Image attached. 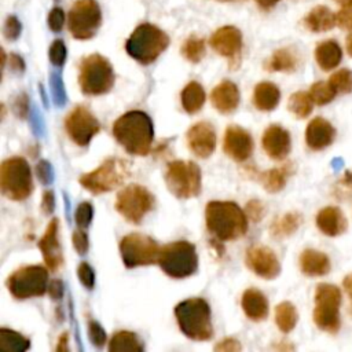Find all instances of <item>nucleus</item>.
Masks as SVG:
<instances>
[{
    "label": "nucleus",
    "mask_w": 352,
    "mask_h": 352,
    "mask_svg": "<svg viewBox=\"0 0 352 352\" xmlns=\"http://www.w3.org/2000/svg\"><path fill=\"white\" fill-rule=\"evenodd\" d=\"M308 92L316 106H326L331 103L338 95L330 81H316L309 87Z\"/></svg>",
    "instance_id": "e433bc0d"
},
{
    "label": "nucleus",
    "mask_w": 352,
    "mask_h": 352,
    "mask_svg": "<svg viewBox=\"0 0 352 352\" xmlns=\"http://www.w3.org/2000/svg\"><path fill=\"white\" fill-rule=\"evenodd\" d=\"M224 153L234 161L243 162L246 161L253 151V139L248 131L238 125H231L226 129Z\"/></svg>",
    "instance_id": "aec40b11"
},
{
    "label": "nucleus",
    "mask_w": 352,
    "mask_h": 352,
    "mask_svg": "<svg viewBox=\"0 0 352 352\" xmlns=\"http://www.w3.org/2000/svg\"><path fill=\"white\" fill-rule=\"evenodd\" d=\"M14 109H15V111L18 113L19 117H25V116H26V111H28V99H26L25 95H23V96H19V98L16 99V103H15Z\"/></svg>",
    "instance_id": "13d9d810"
},
{
    "label": "nucleus",
    "mask_w": 352,
    "mask_h": 352,
    "mask_svg": "<svg viewBox=\"0 0 352 352\" xmlns=\"http://www.w3.org/2000/svg\"><path fill=\"white\" fill-rule=\"evenodd\" d=\"M280 0H256V3L261 7V8H264V10H270V8H272L275 4H278Z\"/></svg>",
    "instance_id": "680f3d73"
},
{
    "label": "nucleus",
    "mask_w": 352,
    "mask_h": 352,
    "mask_svg": "<svg viewBox=\"0 0 352 352\" xmlns=\"http://www.w3.org/2000/svg\"><path fill=\"white\" fill-rule=\"evenodd\" d=\"M241 349H242V345L235 338H224L223 341L214 345V351H221V352H236Z\"/></svg>",
    "instance_id": "864d4df0"
},
{
    "label": "nucleus",
    "mask_w": 352,
    "mask_h": 352,
    "mask_svg": "<svg viewBox=\"0 0 352 352\" xmlns=\"http://www.w3.org/2000/svg\"><path fill=\"white\" fill-rule=\"evenodd\" d=\"M210 102L213 107L223 114L234 111L239 104L238 87L231 81H221L213 88L210 94Z\"/></svg>",
    "instance_id": "a878e982"
},
{
    "label": "nucleus",
    "mask_w": 352,
    "mask_h": 352,
    "mask_svg": "<svg viewBox=\"0 0 352 352\" xmlns=\"http://www.w3.org/2000/svg\"><path fill=\"white\" fill-rule=\"evenodd\" d=\"M154 195L140 184H129L118 191L116 210L129 223L139 224L153 209Z\"/></svg>",
    "instance_id": "ddd939ff"
},
{
    "label": "nucleus",
    "mask_w": 352,
    "mask_h": 352,
    "mask_svg": "<svg viewBox=\"0 0 352 352\" xmlns=\"http://www.w3.org/2000/svg\"><path fill=\"white\" fill-rule=\"evenodd\" d=\"M342 289H344V292L346 293V296L352 301V272H349V274H346L344 276V279H342Z\"/></svg>",
    "instance_id": "bf43d9fd"
},
{
    "label": "nucleus",
    "mask_w": 352,
    "mask_h": 352,
    "mask_svg": "<svg viewBox=\"0 0 352 352\" xmlns=\"http://www.w3.org/2000/svg\"><path fill=\"white\" fill-rule=\"evenodd\" d=\"M65 25V12L62 8L55 7L48 14V26L52 32H60Z\"/></svg>",
    "instance_id": "8fccbe9b"
},
{
    "label": "nucleus",
    "mask_w": 352,
    "mask_h": 352,
    "mask_svg": "<svg viewBox=\"0 0 352 352\" xmlns=\"http://www.w3.org/2000/svg\"><path fill=\"white\" fill-rule=\"evenodd\" d=\"M245 315L254 322L264 320L268 315V300L257 289H246L241 300Z\"/></svg>",
    "instance_id": "bb28decb"
},
{
    "label": "nucleus",
    "mask_w": 352,
    "mask_h": 352,
    "mask_svg": "<svg viewBox=\"0 0 352 352\" xmlns=\"http://www.w3.org/2000/svg\"><path fill=\"white\" fill-rule=\"evenodd\" d=\"M208 231L219 241H234L248 231V216L230 201H212L205 208Z\"/></svg>",
    "instance_id": "f03ea898"
},
{
    "label": "nucleus",
    "mask_w": 352,
    "mask_h": 352,
    "mask_svg": "<svg viewBox=\"0 0 352 352\" xmlns=\"http://www.w3.org/2000/svg\"><path fill=\"white\" fill-rule=\"evenodd\" d=\"M65 129L76 144L87 146L100 131V124L87 107L77 106L66 116Z\"/></svg>",
    "instance_id": "2eb2a0df"
},
{
    "label": "nucleus",
    "mask_w": 352,
    "mask_h": 352,
    "mask_svg": "<svg viewBox=\"0 0 352 352\" xmlns=\"http://www.w3.org/2000/svg\"><path fill=\"white\" fill-rule=\"evenodd\" d=\"M333 195L338 201L352 199V172L351 170H345L342 177L334 184Z\"/></svg>",
    "instance_id": "a19ab883"
},
{
    "label": "nucleus",
    "mask_w": 352,
    "mask_h": 352,
    "mask_svg": "<svg viewBox=\"0 0 352 352\" xmlns=\"http://www.w3.org/2000/svg\"><path fill=\"white\" fill-rule=\"evenodd\" d=\"M336 23L340 29L352 32V1L341 4L340 10L336 12Z\"/></svg>",
    "instance_id": "37998d69"
},
{
    "label": "nucleus",
    "mask_w": 352,
    "mask_h": 352,
    "mask_svg": "<svg viewBox=\"0 0 352 352\" xmlns=\"http://www.w3.org/2000/svg\"><path fill=\"white\" fill-rule=\"evenodd\" d=\"M334 1L338 4H346V3H351L352 0H334Z\"/></svg>",
    "instance_id": "0e129e2a"
},
{
    "label": "nucleus",
    "mask_w": 352,
    "mask_h": 352,
    "mask_svg": "<svg viewBox=\"0 0 352 352\" xmlns=\"http://www.w3.org/2000/svg\"><path fill=\"white\" fill-rule=\"evenodd\" d=\"M102 22V11L96 0H77L67 14V28L77 40L92 38Z\"/></svg>",
    "instance_id": "4468645a"
},
{
    "label": "nucleus",
    "mask_w": 352,
    "mask_h": 352,
    "mask_svg": "<svg viewBox=\"0 0 352 352\" xmlns=\"http://www.w3.org/2000/svg\"><path fill=\"white\" fill-rule=\"evenodd\" d=\"M280 100L279 88L270 81L258 82L253 92V104L261 111L274 110Z\"/></svg>",
    "instance_id": "c85d7f7f"
},
{
    "label": "nucleus",
    "mask_w": 352,
    "mask_h": 352,
    "mask_svg": "<svg viewBox=\"0 0 352 352\" xmlns=\"http://www.w3.org/2000/svg\"><path fill=\"white\" fill-rule=\"evenodd\" d=\"M298 267L305 276H324L331 271V260L324 252L308 248L300 253Z\"/></svg>",
    "instance_id": "b1692460"
},
{
    "label": "nucleus",
    "mask_w": 352,
    "mask_h": 352,
    "mask_svg": "<svg viewBox=\"0 0 352 352\" xmlns=\"http://www.w3.org/2000/svg\"><path fill=\"white\" fill-rule=\"evenodd\" d=\"M48 292H50L52 298H60L62 294H63V283H62V280H59V279L52 280L50 283V286H48Z\"/></svg>",
    "instance_id": "6e6d98bb"
},
{
    "label": "nucleus",
    "mask_w": 352,
    "mask_h": 352,
    "mask_svg": "<svg viewBox=\"0 0 352 352\" xmlns=\"http://www.w3.org/2000/svg\"><path fill=\"white\" fill-rule=\"evenodd\" d=\"M67 338H69V334L67 333H63L60 337H59V342L56 345V351H66L67 349Z\"/></svg>",
    "instance_id": "052dcab7"
},
{
    "label": "nucleus",
    "mask_w": 352,
    "mask_h": 352,
    "mask_svg": "<svg viewBox=\"0 0 352 352\" xmlns=\"http://www.w3.org/2000/svg\"><path fill=\"white\" fill-rule=\"evenodd\" d=\"M294 172V166L293 162H286L282 164L280 166L272 168L267 172H264L260 176V182L263 184V187L268 191V192H279L280 190L285 188L289 177L293 175Z\"/></svg>",
    "instance_id": "c756f323"
},
{
    "label": "nucleus",
    "mask_w": 352,
    "mask_h": 352,
    "mask_svg": "<svg viewBox=\"0 0 352 352\" xmlns=\"http://www.w3.org/2000/svg\"><path fill=\"white\" fill-rule=\"evenodd\" d=\"M302 25L312 33H323L331 30L336 23V14L327 6L314 7L302 19Z\"/></svg>",
    "instance_id": "cd10ccee"
},
{
    "label": "nucleus",
    "mask_w": 352,
    "mask_h": 352,
    "mask_svg": "<svg viewBox=\"0 0 352 352\" xmlns=\"http://www.w3.org/2000/svg\"><path fill=\"white\" fill-rule=\"evenodd\" d=\"M66 45L62 40H55L50 47V60L55 66H62L66 60Z\"/></svg>",
    "instance_id": "c03bdc74"
},
{
    "label": "nucleus",
    "mask_w": 352,
    "mask_h": 352,
    "mask_svg": "<svg viewBox=\"0 0 352 352\" xmlns=\"http://www.w3.org/2000/svg\"><path fill=\"white\" fill-rule=\"evenodd\" d=\"M10 66H11V69H12L14 72H16V73L23 72V69H25L23 59H22L19 55H16V54H12V55L10 56Z\"/></svg>",
    "instance_id": "4d7b16f0"
},
{
    "label": "nucleus",
    "mask_w": 352,
    "mask_h": 352,
    "mask_svg": "<svg viewBox=\"0 0 352 352\" xmlns=\"http://www.w3.org/2000/svg\"><path fill=\"white\" fill-rule=\"evenodd\" d=\"M245 213H246V216L250 219V220H253V221H260L261 220V217L264 216V213H265V209H264V205L258 201V199H252V201H249L248 204H246V206H245Z\"/></svg>",
    "instance_id": "09e8293b"
},
{
    "label": "nucleus",
    "mask_w": 352,
    "mask_h": 352,
    "mask_svg": "<svg viewBox=\"0 0 352 352\" xmlns=\"http://www.w3.org/2000/svg\"><path fill=\"white\" fill-rule=\"evenodd\" d=\"M298 320L296 307L290 301H283L275 308V323L282 333H290Z\"/></svg>",
    "instance_id": "72a5a7b5"
},
{
    "label": "nucleus",
    "mask_w": 352,
    "mask_h": 352,
    "mask_svg": "<svg viewBox=\"0 0 352 352\" xmlns=\"http://www.w3.org/2000/svg\"><path fill=\"white\" fill-rule=\"evenodd\" d=\"M129 172V161L118 157H110L92 172L84 173L80 177V184L92 194H103L120 187L128 179Z\"/></svg>",
    "instance_id": "423d86ee"
},
{
    "label": "nucleus",
    "mask_w": 352,
    "mask_h": 352,
    "mask_svg": "<svg viewBox=\"0 0 352 352\" xmlns=\"http://www.w3.org/2000/svg\"><path fill=\"white\" fill-rule=\"evenodd\" d=\"M217 1H230V0H217Z\"/></svg>",
    "instance_id": "338daca9"
},
{
    "label": "nucleus",
    "mask_w": 352,
    "mask_h": 352,
    "mask_svg": "<svg viewBox=\"0 0 352 352\" xmlns=\"http://www.w3.org/2000/svg\"><path fill=\"white\" fill-rule=\"evenodd\" d=\"M349 314L352 315V301H351V305H349Z\"/></svg>",
    "instance_id": "69168bd1"
},
{
    "label": "nucleus",
    "mask_w": 352,
    "mask_h": 352,
    "mask_svg": "<svg viewBox=\"0 0 352 352\" xmlns=\"http://www.w3.org/2000/svg\"><path fill=\"white\" fill-rule=\"evenodd\" d=\"M210 47L230 62H238L242 50V34L235 26H223L210 37Z\"/></svg>",
    "instance_id": "6ab92c4d"
},
{
    "label": "nucleus",
    "mask_w": 352,
    "mask_h": 352,
    "mask_svg": "<svg viewBox=\"0 0 352 352\" xmlns=\"http://www.w3.org/2000/svg\"><path fill=\"white\" fill-rule=\"evenodd\" d=\"M0 346L7 351L23 352L29 349L30 342H29V338H26L25 336L3 327L0 329Z\"/></svg>",
    "instance_id": "4c0bfd02"
},
{
    "label": "nucleus",
    "mask_w": 352,
    "mask_h": 352,
    "mask_svg": "<svg viewBox=\"0 0 352 352\" xmlns=\"http://www.w3.org/2000/svg\"><path fill=\"white\" fill-rule=\"evenodd\" d=\"M245 263L248 268L263 279H274L280 274V263L275 252L263 245L250 246L246 250Z\"/></svg>",
    "instance_id": "dca6fc26"
},
{
    "label": "nucleus",
    "mask_w": 352,
    "mask_h": 352,
    "mask_svg": "<svg viewBox=\"0 0 352 352\" xmlns=\"http://www.w3.org/2000/svg\"><path fill=\"white\" fill-rule=\"evenodd\" d=\"M54 206H55V198H54V194L52 191H45L43 194V199H41V209L45 214H50L52 210H54Z\"/></svg>",
    "instance_id": "5fc2aeb1"
},
{
    "label": "nucleus",
    "mask_w": 352,
    "mask_h": 352,
    "mask_svg": "<svg viewBox=\"0 0 352 352\" xmlns=\"http://www.w3.org/2000/svg\"><path fill=\"white\" fill-rule=\"evenodd\" d=\"M73 246L78 254H85L88 250V236L82 230L73 232Z\"/></svg>",
    "instance_id": "3c124183"
},
{
    "label": "nucleus",
    "mask_w": 352,
    "mask_h": 352,
    "mask_svg": "<svg viewBox=\"0 0 352 352\" xmlns=\"http://www.w3.org/2000/svg\"><path fill=\"white\" fill-rule=\"evenodd\" d=\"M161 270L170 278L182 279L192 275L198 268L195 246L187 241H176L161 248L158 256Z\"/></svg>",
    "instance_id": "6e6552de"
},
{
    "label": "nucleus",
    "mask_w": 352,
    "mask_h": 352,
    "mask_svg": "<svg viewBox=\"0 0 352 352\" xmlns=\"http://www.w3.org/2000/svg\"><path fill=\"white\" fill-rule=\"evenodd\" d=\"M48 271L41 265H25L15 270L7 279V289L16 300L43 296L47 290Z\"/></svg>",
    "instance_id": "9b49d317"
},
{
    "label": "nucleus",
    "mask_w": 352,
    "mask_h": 352,
    "mask_svg": "<svg viewBox=\"0 0 352 352\" xmlns=\"http://www.w3.org/2000/svg\"><path fill=\"white\" fill-rule=\"evenodd\" d=\"M113 135L129 154L147 155L154 138L153 121L144 111H128L116 120Z\"/></svg>",
    "instance_id": "f257e3e1"
},
{
    "label": "nucleus",
    "mask_w": 352,
    "mask_h": 352,
    "mask_svg": "<svg viewBox=\"0 0 352 352\" xmlns=\"http://www.w3.org/2000/svg\"><path fill=\"white\" fill-rule=\"evenodd\" d=\"M180 99L183 109L187 113L194 114L199 111L205 103V91L201 84H198L197 81H191L183 88Z\"/></svg>",
    "instance_id": "473e14b6"
},
{
    "label": "nucleus",
    "mask_w": 352,
    "mask_h": 352,
    "mask_svg": "<svg viewBox=\"0 0 352 352\" xmlns=\"http://www.w3.org/2000/svg\"><path fill=\"white\" fill-rule=\"evenodd\" d=\"M329 81L338 94H342V95L352 94V70L351 69L342 67L336 70L330 76Z\"/></svg>",
    "instance_id": "ea45409f"
},
{
    "label": "nucleus",
    "mask_w": 352,
    "mask_h": 352,
    "mask_svg": "<svg viewBox=\"0 0 352 352\" xmlns=\"http://www.w3.org/2000/svg\"><path fill=\"white\" fill-rule=\"evenodd\" d=\"M109 351L121 352V351H143V345L139 337L132 331H117L109 341Z\"/></svg>",
    "instance_id": "f704fd0d"
},
{
    "label": "nucleus",
    "mask_w": 352,
    "mask_h": 352,
    "mask_svg": "<svg viewBox=\"0 0 352 352\" xmlns=\"http://www.w3.org/2000/svg\"><path fill=\"white\" fill-rule=\"evenodd\" d=\"M77 275L80 282L84 285L87 289H92L95 285V274L94 270L89 267L88 263H80L77 268Z\"/></svg>",
    "instance_id": "de8ad7c7"
},
{
    "label": "nucleus",
    "mask_w": 352,
    "mask_h": 352,
    "mask_svg": "<svg viewBox=\"0 0 352 352\" xmlns=\"http://www.w3.org/2000/svg\"><path fill=\"white\" fill-rule=\"evenodd\" d=\"M92 216H94L92 205L89 202H81L74 212V221L80 228H87L92 221Z\"/></svg>",
    "instance_id": "79ce46f5"
},
{
    "label": "nucleus",
    "mask_w": 352,
    "mask_h": 352,
    "mask_svg": "<svg viewBox=\"0 0 352 352\" xmlns=\"http://www.w3.org/2000/svg\"><path fill=\"white\" fill-rule=\"evenodd\" d=\"M175 318L182 333L194 340L205 341L212 338L213 327L210 322V308L204 298H188L175 307Z\"/></svg>",
    "instance_id": "7ed1b4c3"
},
{
    "label": "nucleus",
    "mask_w": 352,
    "mask_h": 352,
    "mask_svg": "<svg viewBox=\"0 0 352 352\" xmlns=\"http://www.w3.org/2000/svg\"><path fill=\"white\" fill-rule=\"evenodd\" d=\"M337 131L333 124L323 118H312L305 128V143L312 151H322L333 144Z\"/></svg>",
    "instance_id": "4be33fe9"
},
{
    "label": "nucleus",
    "mask_w": 352,
    "mask_h": 352,
    "mask_svg": "<svg viewBox=\"0 0 352 352\" xmlns=\"http://www.w3.org/2000/svg\"><path fill=\"white\" fill-rule=\"evenodd\" d=\"M300 63L298 55L292 48H279L274 51V54L267 60L265 69L270 72H282V73H293L297 70Z\"/></svg>",
    "instance_id": "2f4dec72"
},
{
    "label": "nucleus",
    "mask_w": 352,
    "mask_h": 352,
    "mask_svg": "<svg viewBox=\"0 0 352 352\" xmlns=\"http://www.w3.org/2000/svg\"><path fill=\"white\" fill-rule=\"evenodd\" d=\"M302 224V214L300 212H287L274 219L270 226V234L276 239H283L293 235Z\"/></svg>",
    "instance_id": "7c9ffc66"
},
{
    "label": "nucleus",
    "mask_w": 352,
    "mask_h": 352,
    "mask_svg": "<svg viewBox=\"0 0 352 352\" xmlns=\"http://www.w3.org/2000/svg\"><path fill=\"white\" fill-rule=\"evenodd\" d=\"M314 100L309 95V92L305 91H297L289 96L287 109L289 111L297 117V118H307L314 109Z\"/></svg>",
    "instance_id": "c9c22d12"
},
{
    "label": "nucleus",
    "mask_w": 352,
    "mask_h": 352,
    "mask_svg": "<svg viewBox=\"0 0 352 352\" xmlns=\"http://www.w3.org/2000/svg\"><path fill=\"white\" fill-rule=\"evenodd\" d=\"M318 230L330 238L342 235L348 230V219L338 206H324L315 216Z\"/></svg>",
    "instance_id": "5701e85b"
},
{
    "label": "nucleus",
    "mask_w": 352,
    "mask_h": 352,
    "mask_svg": "<svg viewBox=\"0 0 352 352\" xmlns=\"http://www.w3.org/2000/svg\"><path fill=\"white\" fill-rule=\"evenodd\" d=\"M187 146L199 158H208L216 147V131L210 122L199 121L194 124L186 135Z\"/></svg>",
    "instance_id": "f3484780"
},
{
    "label": "nucleus",
    "mask_w": 352,
    "mask_h": 352,
    "mask_svg": "<svg viewBox=\"0 0 352 352\" xmlns=\"http://www.w3.org/2000/svg\"><path fill=\"white\" fill-rule=\"evenodd\" d=\"M0 187L4 197L11 201H23L33 191V179L28 161L12 157L1 164Z\"/></svg>",
    "instance_id": "1a4fd4ad"
},
{
    "label": "nucleus",
    "mask_w": 352,
    "mask_h": 352,
    "mask_svg": "<svg viewBox=\"0 0 352 352\" xmlns=\"http://www.w3.org/2000/svg\"><path fill=\"white\" fill-rule=\"evenodd\" d=\"M78 84L82 94L98 96L107 94L114 85L111 63L99 54H91L81 59Z\"/></svg>",
    "instance_id": "0eeeda50"
},
{
    "label": "nucleus",
    "mask_w": 352,
    "mask_h": 352,
    "mask_svg": "<svg viewBox=\"0 0 352 352\" xmlns=\"http://www.w3.org/2000/svg\"><path fill=\"white\" fill-rule=\"evenodd\" d=\"M21 29H22V25L18 21V18L15 15H10L4 22V28H3L4 37L7 40H16L21 34Z\"/></svg>",
    "instance_id": "a18cd8bd"
},
{
    "label": "nucleus",
    "mask_w": 352,
    "mask_h": 352,
    "mask_svg": "<svg viewBox=\"0 0 352 352\" xmlns=\"http://www.w3.org/2000/svg\"><path fill=\"white\" fill-rule=\"evenodd\" d=\"M36 173L40 179L41 183L48 184L52 179V170H51V165L47 161H40L36 166Z\"/></svg>",
    "instance_id": "603ef678"
},
{
    "label": "nucleus",
    "mask_w": 352,
    "mask_h": 352,
    "mask_svg": "<svg viewBox=\"0 0 352 352\" xmlns=\"http://www.w3.org/2000/svg\"><path fill=\"white\" fill-rule=\"evenodd\" d=\"M182 55L191 63H198L205 55V41L197 36L188 37L182 45Z\"/></svg>",
    "instance_id": "58836bf2"
},
{
    "label": "nucleus",
    "mask_w": 352,
    "mask_h": 352,
    "mask_svg": "<svg viewBox=\"0 0 352 352\" xmlns=\"http://www.w3.org/2000/svg\"><path fill=\"white\" fill-rule=\"evenodd\" d=\"M261 146L271 160L282 161L292 150L290 133L280 125H270L261 136Z\"/></svg>",
    "instance_id": "412c9836"
},
{
    "label": "nucleus",
    "mask_w": 352,
    "mask_h": 352,
    "mask_svg": "<svg viewBox=\"0 0 352 352\" xmlns=\"http://www.w3.org/2000/svg\"><path fill=\"white\" fill-rule=\"evenodd\" d=\"M169 45L168 34L151 23L139 25L125 43L131 58L142 65L153 63Z\"/></svg>",
    "instance_id": "20e7f679"
},
{
    "label": "nucleus",
    "mask_w": 352,
    "mask_h": 352,
    "mask_svg": "<svg viewBox=\"0 0 352 352\" xmlns=\"http://www.w3.org/2000/svg\"><path fill=\"white\" fill-rule=\"evenodd\" d=\"M165 183L176 198L195 197L201 191V169L192 161H172L165 170Z\"/></svg>",
    "instance_id": "9d476101"
},
{
    "label": "nucleus",
    "mask_w": 352,
    "mask_h": 352,
    "mask_svg": "<svg viewBox=\"0 0 352 352\" xmlns=\"http://www.w3.org/2000/svg\"><path fill=\"white\" fill-rule=\"evenodd\" d=\"M345 50L346 54L352 58V32L345 37Z\"/></svg>",
    "instance_id": "e2e57ef3"
},
{
    "label": "nucleus",
    "mask_w": 352,
    "mask_h": 352,
    "mask_svg": "<svg viewBox=\"0 0 352 352\" xmlns=\"http://www.w3.org/2000/svg\"><path fill=\"white\" fill-rule=\"evenodd\" d=\"M88 336H89L91 342L98 348H102L106 342V333H104L103 327L94 320H91L88 323Z\"/></svg>",
    "instance_id": "49530a36"
},
{
    "label": "nucleus",
    "mask_w": 352,
    "mask_h": 352,
    "mask_svg": "<svg viewBox=\"0 0 352 352\" xmlns=\"http://www.w3.org/2000/svg\"><path fill=\"white\" fill-rule=\"evenodd\" d=\"M316 65L323 72L334 70L342 60V48L334 38H327L316 44L314 50Z\"/></svg>",
    "instance_id": "393cba45"
},
{
    "label": "nucleus",
    "mask_w": 352,
    "mask_h": 352,
    "mask_svg": "<svg viewBox=\"0 0 352 352\" xmlns=\"http://www.w3.org/2000/svg\"><path fill=\"white\" fill-rule=\"evenodd\" d=\"M120 254L126 268L151 265L158 261L161 248L148 235L132 232L120 241Z\"/></svg>",
    "instance_id": "f8f14e48"
},
{
    "label": "nucleus",
    "mask_w": 352,
    "mask_h": 352,
    "mask_svg": "<svg viewBox=\"0 0 352 352\" xmlns=\"http://www.w3.org/2000/svg\"><path fill=\"white\" fill-rule=\"evenodd\" d=\"M342 293L338 286L333 283H319L314 293L312 319L318 329L329 334H337L341 329L340 307Z\"/></svg>",
    "instance_id": "39448f33"
},
{
    "label": "nucleus",
    "mask_w": 352,
    "mask_h": 352,
    "mask_svg": "<svg viewBox=\"0 0 352 352\" xmlns=\"http://www.w3.org/2000/svg\"><path fill=\"white\" fill-rule=\"evenodd\" d=\"M38 249L41 250L45 265L51 271H58L63 264V254L59 242V221L52 219L47 226L43 236L38 241Z\"/></svg>",
    "instance_id": "a211bd4d"
}]
</instances>
